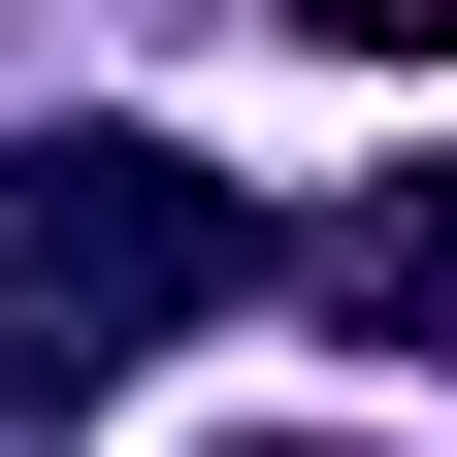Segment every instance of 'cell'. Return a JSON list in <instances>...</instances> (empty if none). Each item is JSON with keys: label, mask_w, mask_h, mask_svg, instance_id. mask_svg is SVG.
Wrapping results in <instances>:
<instances>
[{"label": "cell", "mask_w": 457, "mask_h": 457, "mask_svg": "<svg viewBox=\"0 0 457 457\" xmlns=\"http://www.w3.org/2000/svg\"><path fill=\"white\" fill-rule=\"evenodd\" d=\"M0 262H33V295L98 327V392H131V360H196L228 295H295V228L228 196V163H163V131H33V196H0Z\"/></svg>", "instance_id": "6da1fadb"}, {"label": "cell", "mask_w": 457, "mask_h": 457, "mask_svg": "<svg viewBox=\"0 0 457 457\" xmlns=\"http://www.w3.org/2000/svg\"><path fill=\"white\" fill-rule=\"evenodd\" d=\"M295 33H327V66H457V0H295Z\"/></svg>", "instance_id": "277c9868"}, {"label": "cell", "mask_w": 457, "mask_h": 457, "mask_svg": "<svg viewBox=\"0 0 457 457\" xmlns=\"http://www.w3.org/2000/svg\"><path fill=\"white\" fill-rule=\"evenodd\" d=\"M33 392H98V327L33 295V262H0V425H33Z\"/></svg>", "instance_id": "3957f363"}, {"label": "cell", "mask_w": 457, "mask_h": 457, "mask_svg": "<svg viewBox=\"0 0 457 457\" xmlns=\"http://www.w3.org/2000/svg\"><path fill=\"white\" fill-rule=\"evenodd\" d=\"M295 295L360 327V360H457V163H360V196L295 228Z\"/></svg>", "instance_id": "7a4b0ae2"}]
</instances>
